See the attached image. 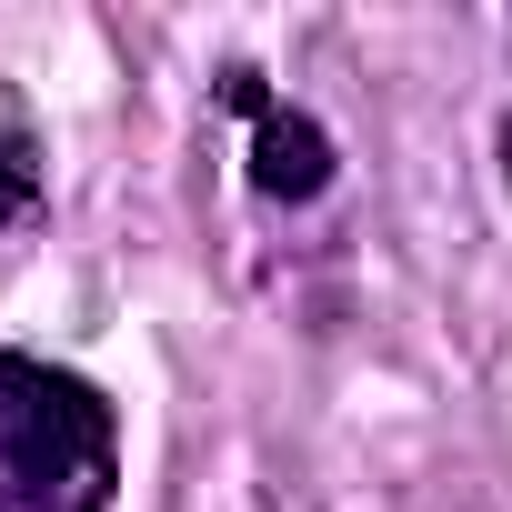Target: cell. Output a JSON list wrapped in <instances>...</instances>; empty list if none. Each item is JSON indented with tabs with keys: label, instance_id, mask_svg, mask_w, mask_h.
<instances>
[{
	"label": "cell",
	"instance_id": "obj_1",
	"mask_svg": "<svg viewBox=\"0 0 512 512\" xmlns=\"http://www.w3.org/2000/svg\"><path fill=\"white\" fill-rule=\"evenodd\" d=\"M121 432L81 372L0 362V512H111Z\"/></svg>",
	"mask_w": 512,
	"mask_h": 512
},
{
	"label": "cell",
	"instance_id": "obj_2",
	"mask_svg": "<svg viewBox=\"0 0 512 512\" xmlns=\"http://www.w3.org/2000/svg\"><path fill=\"white\" fill-rule=\"evenodd\" d=\"M231 101H241V111H262V161H251V181H262L272 201H312V191L332 181V141H322V121L272 111L262 91H251V71H231Z\"/></svg>",
	"mask_w": 512,
	"mask_h": 512
},
{
	"label": "cell",
	"instance_id": "obj_3",
	"mask_svg": "<svg viewBox=\"0 0 512 512\" xmlns=\"http://www.w3.org/2000/svg\"><path fill=\"white\" fill-rule=\"evenodd\" d=\"M31 211H41V151L0 121V231H21Z\"/></svg>",
	"mask_w": 512,
	"mask_h": 512
}]
</instances>
